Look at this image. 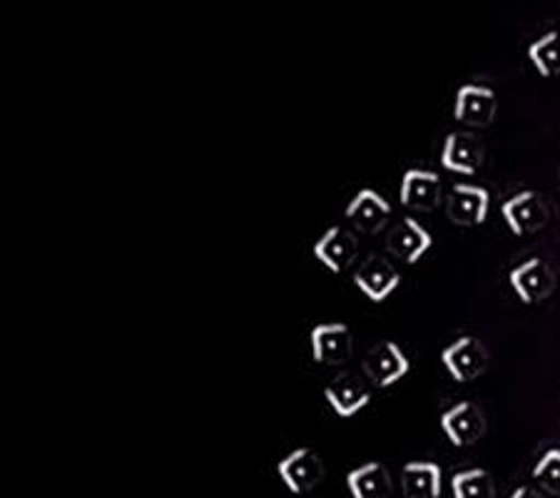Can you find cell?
<instances>
[{"label": "cell", "mask_w": 560, "mask_h": 498, "mask_svg": "<svg viewBox=\"0 0 560 498\" xmlns=\"http://www.w3.org/2000/svg\"><path fill=\"white\" fill-rule=\"evenodd\" d=\"M277 474L289 494H310L324 482V461L312 449H294L279 461Z\"/></svg>", "instance_id": "1"}, {"label": "cell", "mask_w": 560, "mask_h": 498, "mask_svg": "<svg viewBox=\"0 0 560 498\" xmlns=\"http://www.w3.org/2000/svg\"><path fill=\"white\" fill-rule=\"evenodd\" d=\"M361 369L374 386H394L411 371V361L396 341H378L366 351Z\"/></svg>", "instance_id": "2"}, {"label": "cell", "mask_w": 560, "mask_h": 498, "mask_svg": "<svg viewBox=\"0 0 560 498\" xmlns=\"http://www.w3.org/2000/svg\"><path fill=\"white\" fill-rule=\"evenodd\" d=\"M441 361L454 382L466 384L481 377L489 367V351L476 337H460L441 351Z\"/></svg>", "instance_id": "3"}, {"label": "cell", "mask_w": 560, "mask_h": 498, "mask_svg": "<svg viewBox=\"0 0 560 498\" xmlns=\"http://www.w3.org/2000/svg\"><path fill=\"white\" fill-rule=\"evenodd\" d=\"M501 215L516 238L536 234L544 230L548 222V207L536 189H523V193L513 195L509 202H503Z\"/></svg>", "instance_id": "4"}, {"label": "cell", "mask_w": 560, "mask_h": 498, "mask_svg": "<svg viewBox=\"0 0 560 498\" xmlns=\"http://www.w3.org/2000/svg\"><path fill=\"white\" fill-rule=\"evenodd\" d=\"M491 195L489 189L478 185H464L456 183L448 189L446 197V212L458 228H481L489 217Z\"/></svg>", "instance_id": "5"}, {"label": "cell", "mask_w": 560, "mask_h": 498, "mask_svg": "<svg viewBox=\"0 0 560 498\" xmlns=\"http://www.w3.org/2000/svg\"><path fill=\"white\" fill-rule=\"evenodd\" d=\"M441 429L458 449L474 447L486 433V416L474 402H458L441 414Z\"/></svg>", "instance_id": "6"}, {"label": "cell", "mask_w": 560, "mask_h": 498, "mask_svg": "<svg viewBox=\"0 0 560 498\" xmlns=\"http://www.w3.org/2000/svg\"><path fill=\"white\" fill-rule=\"evenodd\" d=\"M312 341V357L316 364L327 367H339L351 357V349H354V337H351V329L341 322L331 324H316L310 334Z\"/></svg>", "instance_id": "7"}, {"label": "cell", "mask_w": 560, "mask_h": 498, "mask_svg": "<svg viewBox=\"0 0 560 498\" xmlns=\"http://www.w3.org/2000/svg\"><path fill=\"white\" fill-rule=\"evenodd\" d=\"M509 282L523 304L544 302V299L553 294L556 287L553 271L548 269V265L540 257H530L516 269H511Z\"/></svg>", "instance_id": "8"}, {"label": "cell", "mask_w": 560, "mask_h": 498, "mask_svg": "<svg viewBox=\"0 0 560 498\" xmlns=\"http://www.w3.org/2000/svg\"><path fill=\"white\" fill-rule=\"evenodd\" d=\"M359 255V242L349 230L334 224L319 240L314 242V257L327 267L331 275H341V271L354 265Z\"/></svg>", "instance_id": "9"}, {"label": "cell", "mask_w": 560, "mask_h": 498, "mask_svg": "<svg viewBox=\"0 0 560 498\" xmlns=\"http://www.w3.org/2000/svg\"><path fill=\"white\" fill-rule=\"evenodd\" d=\"M454 117L471 128H486L495 117V93L491 88L476 83L460 85L454 103Z\"/></svg>", "instance_id": "10"}, {"label": "cell", "mask_w": 560, "mask_h": 498, "mask_svg": "<svg viewBox=\"0 0 560 498\" xmlns=\"http://www.w3.org/2000/svg\"><path fill=\"white\" fill-rule=\"evenodd\" d=\"M354 285L359 287L361 294L372 299L374 304H378L394 294V289L401 285V275L394 269L392 262L378 255H372L357 269Z\"/></svg>", "instance_id": "11"}, {"label": "cell", "mask_w": 560, "mask_h": 498, "mask_svg": "<svg viewBox=\"0 0 560 498\" xmlns=\"http://www.w3.org/2000/svg\"><path fill=\"white\" fill-rule=\"evenodd\" d=\"M483 144L471 132H451L441 150V165L456 175H476L483 165Z\"/></svg>", "instance_id": "12"}, {"label": "cell", "mask_w": 560, "mask_h": 498, "mask_svg": "<svg viewBox=\"0 0 560 498\" xmlns=\"http://www.w3.org/2000/svg\"><path fill=\"white\" fill-rule=\"evenodd\" d=\"M324 396H327L334 414L341 416V419H351L372 402V389L354 374H339L324 389Z\"/></svg>", "instance_id": "13"}, {"label": "cell", "mask_w": 560, "mask_h": 498, "mask_svg": "<svg viewBox=\"0 0 560 498\" xmlns=\"http://www.w3.org/2000/svg\"><path fill=\"white\" fill-rule=\"evenodd\" d=\"M433 238L429 230H423L413 217H406L404 222L388 232L386 250L392 252L396 259L406 262V265H417V262L431 250Z\"/></svg>", "instance_id": "14"}, {"label": "cell", "mask_w": 560, "mask_h": 498, "mask_svg": "<svg viewBox=\"0 0 560 498\" xmlns=\"http://www.w3.org/2000/svg\"><path fill=\"white\" fill-rule=\"evenodd\" d=\"M399 199L409 210L433 212L441 202V177L429 170H409L401 179Z\"/></svg>", "instance_id": "15"}, {"label": "cell", "mask_w": 560, "mask_h": 498, "mask_svg": "<svg viewBox=\"0 0 560 498\" xmlns=\"http://www.w3.org/2000/svg\"><path fill=\"white\" fill-rule=\"evenodd\" d=\"M388 217H392V205L369 187L361 189L347 207V220L364 234L382 232L386 228Z\"/></svg>", "instance_id": "16"}, {"label": "cell", "mask_w": 560, "mask_h": 498, "mask_svg": "<svg viewBox=\"0 0 560 498\" xmlns=\"http://www.w3.org/2000/svg\"><path fill=\"white\" fill-rule=\"evenodd\" d=\"M347 488L351 498H386L392 494V474L378 461H369V464L349 471Z\"/></svg>", "instance_id": "17"}, {"label": "cell", "mask_w": 560, "mask_h": 498, "mask_svg": "<svg viewBox=\"0 0 560 498\" xmlns=\"http://www.w3.org/2000/svg\"><path fill=\"white\" fill-rule=\"evenodd\" d=\"M401 486L406 498H439L441 466L433 461H409L401 468Z\"/></svg>", "instance_id": "18"}, {"label": "cell", "mask_w": 560, "mask_h": 498, "mask_svg": "<svg viewBox=\"0 0 560 498\" xmlns=\"http://www.w3.org/2000/svg\"><path fill=\"white\" fill-rule=\"evenodd\" d=\"M528 58L540 78L560 76V33L550 31L546 35H540L536 43H530Z\"/></svg>", "instance_id": "19"}, {"label": "cell", "mask_w": 560, "mask_h": 498, "mask_svg": "<svg viewBox=\"0 0 560 498\" xmlns=\"http://www.w3.org/2000/svg\"><path fill=\"white\" fill-rule=\"evenodd\" d=\"M451 494L454 498H493L495 486L489 471L466 468L451 478Z\"/></svg>", "instance_id": "20"}, {"label": "cell", "mask_w": 560, "mask_h": 498, "mask_svg": "<svg viewBox=\"0 0 560 498\" xmlns=\"http://www.w3.org/2000/svg\"><path fill=\"white\" fill-rule=\"evenodd\" d=\"M533 482L544 491L560 496V449H550L533 468Z\"/></svg>", "instance_id": "21"}, {"label": "cell", "mask_w": 560, "mask_h": 498, "mask_svg": "<svg viewBox=\"0 0 560 498\" xmlns=\"http://www.w3.org/2000/svg\"><path fill=\"white\" fill-rule=\"evenodd\" d=\"M509 498H544V494L536 491V488H530V486H521Z\"/></svg>", "instance_id": "22"}]
</instances>
